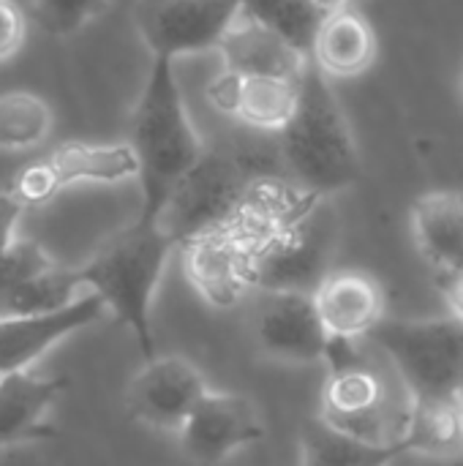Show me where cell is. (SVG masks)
I'll return each mask as SVG.
<instances>
[{
	"instance_id": "cell-8",
	"label": "cell",
	"mask_w": 463,
	"mask_h": 466,
	"mask_svg": "<svg viewBox=\"0 0 463 466\" xmlns=\"http://www.w3.org/2000/svg\"><path fill=\"white\" fill-rule=\"evenodd\" d=\"M136 156L131 145L65 142L52 153L30 161L11 180V194L25 208L52 202L63 188L76 183H120L136 177Z\"/></svg>"
},
{
	"instance_id": "cell-1",
	"label": "cell",
	"mask_w": 463,
	"mask_h": 466,
	"mask_svg": "<svg viewBox=\"0 0 463 466\" xmlns=\"http://www.w3.org/2000/svg\"><path fill=\"white\" fill-rule=\"evenodd\" d=\"M128 145L136 156V180L142 188V210L136 221L158 224L172 194L207 150L188 117L175 76V60L153 57L134 109Z\"/></svg>"
},
{
	"instance_id": "cell-30",
	"label": "cell",
	"mask_w": 463,
	"mask_h": 466,
	"mask_svg": "<svg viewBox=\"0 0 463 466\" xmlns=\"http://www.w3.org/2000/svg\"><path fill=\"white\" fill-rule=\"evenodd\" d=\"M317 3V8L327 16V14H333V11H341V8H349V0H314Z\"/></svg>"
},
{
	"instance_id": "cell-2",
	"label": "cell",
	"mask_w": 463,
	"mask_h": 466,
	"mask_svg": "<svg viewBox=\"0 0 463 466\" xmlns=\"http://www.w3.org/2000/svg\"><path fill=\"white\" fill-rule=\"evenodd\" d=\"M278 153L289 177L327 199L360 180L363 164L352 128L338 106L330 79L308 60L297 82V104L278 131Z\"/></svg>"
},
{
	"instance_id": "cell-32",
	"label": "cell",
	"mask_w": 463,
	"mask_h": 466,
	"mask_svg": "<svg viewBox=\"0 0 463 466\" xmlns=\"http://www.w3.org/2000/svg\"><path fill=\"white\" fill-rule=\"evenodd\" d=\"M456 466H463V459H461V461H458V464H456Z\"/></svg>"
},
{
	"instance_id": "cell-25",
	"label": "cell",
	"mask_w": 463,
	"mask_h": 466,
	"mask_svg": "<svg viewBox=\"0 0 463 466\" xmlns=\"http://www.w3.org/2000/svg\"><path fill=\"white\" fill-rule=\"evenodd\" d=\"M52 131L49 104L27 90L0 96V150H30Z\"/></svg>"
},
{
	"instance_id": "cell-13",
	"label": "cell",
	"mask_w": 463,
	"mask_h": 466,
	"mask_svg": "<svg viewBox=\"0 0 463 466\" xmlns=\"http://www.w3.org/2000/svg\"><path fill=\"white\" fill-rule=\"evenodd\" d=\"M254 339L273 360L300 366L325 360L330 344L314 292H262L254 314Z\"/></svg>"
},
{
	"instance_id": "cell-27",
	"label": "cell",
	"mask_w": 463,
	"mask_h": 466,
	"mask_svg": "<svg viewBox=\"0 0 463 466\" xmlns=\"http://www.w3.org/2000/svg\"><path fill=\"white\" fill-rule=\"evenodd\" d=\"M25 41V14L14 0H0V63L19 52Z\"/></svg>"
},
{
	"instance_id": "cell-23",
	"label": "cell",
	"mask_w": 463,
	"mask_h": 466,
	"mask_svg": "<svg viewBox=\"0 0 463 466\" xmlns=\"http://www.w3.org/2000/svg\"><path fill=\"white\" fill-rule=\"evenodd\" d=\"M407 453L431 459H463V393L450 399L415 401L404 434Z\"/></svg>"
},
{
	"instance_id": "cell-31",
	"label": "cell",
	"mask_w": 463,
	"mask_h": 466,
	"mask_svg": "<svg viewBox=\"0 0 463 466\" xmlns=\"http://www.w3.org/2000/svg\"><path fill=\"white\" fill-rule=\"evenodd\" d=\"M458 87H461V96H463V68H461V76H458Z\"/></svg>"
},
{
	"instance_id": "cell-10",
	"label": "cell",
	"mask_w": 463,
	"mask_h": 466,
	"mask_svg": "<svg viewBox=\"0 0 463 466\" xmlns=\"http://www.w3.org/2000/svg\"><path fill=\"white\" fill-rule=\"evenodd\" d=\"M186 279L216 309H232L254 287L257 243L235 227L196 235L180 246Z\"/></svg>"
},
{
	"instance_id": "cell-16",
	"label": "cell",
	"mask_w": 463,
	"mask_h": 466,
	"mask_svg": "<svg viewBox=\"0 0 463 466\" xmlns=\"http://www.w3.org/2000/svg\"><path fill=\"white\" fill-rule=\"evenodd\" d=\"M297 79L284 76H243L232 71H221L207 85L210 104L235 117L243 126L278 134L297 104Z\"/></svg>"
},
{
	"instance_id": "cell-14",
	"label": "cell",
	"mask_w": 463,
	"mask_h": 466,
	"mask_svg": "<svg viewBox=\"0 0 463 466\" xmlns=\"http://www.w3.org/2000/svg\"><path fill=\"white\" fill-rule=\"evenodd\" d=\"M177 437L191 461L213 466L259 442L265 437V426L246 396L207 390Z\"/></svg>"
},
{
	"instance_id": "cell-15",
	"label": "cell",
	"mask_w": 463,
	"mask_h": 466,
	"mask_svg": "<svg viewBox=\"0 0 463 466\" xmlns=\"http://www.w3.org/2000/svg\"><path fill=\"white\" fill-rule=\"evenodd\" d=\"M104 314H106L104 300L87 292L60 311L0 317V377L30 371V366L41 355H46L55 344H60L76 330L90 328Z\"/></svg>"
},
{
	"instance_id": "cell-7",
	"label": "cell",
	"mask_w": 463,
	"mask_h": 466,
	"mask_svg": "<svg viewBox=\"0 0 463 466\" xmlns=\"http://www.w3.org/2000/svg\"><path fill=\"white\" fill-rule=\"evenodd\" d=\"M243 0H136L134 25L153 57L177 60L218 49Z\"/></svg>"
},
{
	"instance_id": "cell-20",
	"label": "cell",
	"mask_w": 463,
	"mask_h": 466,
	"mask_svg": "<svg viewBox=\"0 0 463 466\" xmlns=\"http://www.w3.org/2000/svg\"><path fill=\"white\" fill-rule=\"evenodd\" d=\"M221 60L224 71L243 74V76H284V79H297L311 60L308 55L297 52L292 44H287L281 35L259 25L257 19L240 16L235 25L226 30L221 46Z\"/></svg>"
},
{
	"instance_id": "cell-4",
	"label": "cell",
	"mask_w": 463,
	"mask_h": 466,
	"mask_svg": "<svg viewBox=\"0 0 463 466\" xmlns=\"http://www.w3.org/2000/svg\"><path fill=\"white\" fill-rule=\"evenodd\" d=\"M319 415L336 429L377 445H398L412 418V396L379 352L330 339Z\"/></svg>"
},
{
	"instance_id": "cell-5",
	"label": "cell",
	"mask_w": 463,
	"mask_h": 466,
	"mask_svg": "<svg viewBox=\"0 0 463 466\" xmlns=\"http://www.w3.org/2000/svg\"><path fill=\"white\" fill-rule=\"evenodd\" d=\"M396 371L412 401L463 393V325L456 317H385L366 339Z\"/></svg>"
},
{
	"instance_id": "cell-12",
	"label": "cell",
	"mask_w": 463,
	"mask_h": 466,
	"mask_svg": "<svg viewBox=\"0 0 463 466\" xmlns=\"http://www.w3.org/2000/svg\"><path fill=\"white\" fill-rule=\"evenodd\" d=\"M205 393V377L194 363L186 358H153L131 380L126 407L134 420L158 431L180 434Z\"/></svg>"
},
{
	"instance_id": "cell-3",
	"label": "cell",
	"mask_w": 463,
	"mask_h": 466,
	"mask_svg": "<svg viewBox=\"0 0 463 466\" xmlns=\"http://www.w3.org/2000/svg\"><path fill=\"white\" fill-rule=\"evenodd\" d=\"M177 240L161 224L134 221L128 229L115 235L98 254L76 268L79 287L98 295L115 319L128 328L145 363L156 355L153 336V298L164 279Z\"/></svg>"
},
{
	"instance_id": "cell-17",
	"label": "cell",
	"mask_w": 463,
	"mask_h": 466,
	"mask_svg": "<svg viewBox=\"0 0 463 466\" xmlns=\"http://www.w3.org/2000/svg\"><path fill=\"white\" fill-rule=\"evenodd\" d=\"M314 303L330 339L366 341L388 317L385 289L360 270H330L314 289Z\"/></svg>"
},
{
	"instance_id": "cell-18",
	"label": "cell",
	"mask_w": 463,
	"mask_h": 466,
	"mask_svg": "<svg viewBox=\"0 0 463 466\" xmlns=\"http://www.w3.org/2000/svg\"><path fill=\"white\" fill-rule=\"evenodd\" d=\"M65 388L68 377H35L33 371L0 377V451L52 440L57 431L46 418Z\"/></svg>"
},
{
	"instance_id": "cell-6",
	"label": "cell",
	"mask_w": 463,
	"mask_h": 466,
	"mask_svg": "<svg viewBox=\"0 0 463 466\" xmlns=\"http://www.w3.org/2000/svg\"><path fill=\"white\" fill-rule=\"evenodd\" d=\"M281 153L265 156L259 150H205L202 161L188 172V177L172 194L161 227L183 246L186 240L229 227L246 199L248 183L254 175L270 167H281Z\"/></svg>"
},
{
	"instance_id": "cell-29",
	"label": "cell",
	"mask_w": 463,
	"mask_h": 466,
	"mask_svg": "<svg viewBox=\"0 0 463 466\" xmlns=\"http://www.w3.org/2000/svg\"><path fill=\"white\" fill-rule=\"evenodd\" d=\"M437 287L442 289V298H445V303H448L450 317H456L463 325V270L461 273H456V276H450V279L437 281Z\"/></svg>"
},
{
	"instance_id": "cell-19",
	"label": "cell",
	"mask_w": 463,
	"mask_h": 466,
	"mask_svg": "<svg viewBox=\"0 0 463 466\" xmlns=\"http://www.w3.org/2000/svg\"><path fill=\"white\" fill-rule=\"evenodd\" d=\"M412 235L434 279L463 270V191H428L412 205Z\"/></svg>"
},
{
	"instance_id": "cell-21",
	"label": "cell",
	"mask_w": 463,
	"mask_h": 466,
	"mask_svg": "<svg viewBox=\"0 0 463 466\" xmlns=\"http://www.w3.org/2000/svg\"><path fill=\"white\" fill-rule=\"evenodd\" d=\"M374 57H377V33L360 11L349 5L322 19L311 46V63L327 79L360 76L374 66Z\"/></svg>"
},
{
	"instance_id": "cell-9",
	"label": "cell",
	"mask_w": 463,
	"mask_h": 466,
	"mask_svg": "<svg viewBox=\"0 0 463 466\" xmlns=\"http://www.w3.org/2000/svg\"><path fill=\"white\" fill-rule=\"evenodd\" d=\"M333 238L319 208L265 238L254 251V287L262 292H314L330 273Z\"/></svg>"
},
{
	"instance_id": "cell-28",
	"label": "cell",
	"mask_w": 463,
	"mask_h": 466,
	"mask_svg": "<svg viewBox=\"0 0 463 466\" xmlns=\"http://www.w3.org/2000/svg\"><path fill=\"white\" fill-rule=\"evenodd\" d=\"M25 205L11 194V191H0V262L5 259V254L14 248L16 243V224L22 216Z\"/></svg>"
},
{
	"instance_id": "cell-24",
	"label": "cell",
	"mask_w": 463,
	"mask_h": 466,
	"mask_svg": "<svg viewBox=\"0 0 463 466\" xmlns=\"http://www.w3.org/2000/svg\"><path fill=\"white\" fill-rule=\"evenodd\" d=\"M246 16L257 19L297 52L311 57V46L325 14L317 8L314 0H243L240 8Z\"/></svg>"
},
{
	"instance_id": "cell-22",
	"label": "cell",
	"mask_w": 463,
	"mask_h": 466,
	"mask_svg": "<svg viewBox=\"0 0 463 466\" xmlns=\"http://www.w3.org/2000/svg\"><path fill=\"white\" fill-rule=\"evenodd\" d=\"M409 456L404 440L398 445L366 442L314 415L300 429V466H390Z\"/></svg>"
},
{
	"instance_id": "cell-11",
	"label": "cell",
	"mask_w": 463,
	"mask_h": 466,
	"mask_svg": "<svg viewBox=\"0 0 463 466\" xmlns=\"http://www.w3.org/2000/svg\"><path fill=\"white\" fill-rule=\"evenodd\" d=\"M74 268L57 265L41 243L16 240L0 262V317L49 314L76 300Z\"/></svg>"
},
{
	"instance_id": "cell-26",
	"label": "cell",
	"mask_w": 463,
	"mask_h": 466,
	"mask_svg": "<svg viewBox=\"0 0 463 466\" xmlns=\"http://www.w3.org/2000/svg\"><path fill=\"white\" fill-rule=\"evenodd\" d=\"M109 0H30V16L49 35H74L106 11Z\"/></svg>"
}]
</instances>
